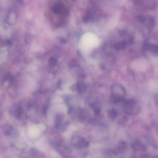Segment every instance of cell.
<instances>
[{
  "mask_svg": "<svg viewBox=\"0 0 158 158\" xmlns=\"http://www.w3.org/2000/svg\"><path fill=\"white\" fill-rule=\"evenodd\" d=\"M110 101L112 103L122 102L126 96V90L122 85L118 83L113 84L111 86Z\"/></svg>",
  "mask_w": 158,
  "mask_h": 158,
  "instance_id": "cell-1",
  "label": "cell"
},
{
  "mask_svg": "<svg viewBox=\"0 0 158 158\" xmlns=\"http://www.w3.org/2000/svg\"><path fill=\"white\" fill-rule=\"evenodd\" d=\"M140 104L135 100H128L124 101L123 110L126 114L129 115H136L141 111Z\"/></svg>",
  "mask_w": 158,
  "mask_h": 158,
  "instance_id": "cell-2",
  "label": "cell"
},
{
  "mask_svg": "<svg viewBox=\"0 0 158 158\" xmlns=\"http://www.w3.org/2000/svg\"><path fill=\"white\" fill-rule=\"evenodd\" d=\"M81 43L86 46H95L98 43V40L97 36L94 33H85L82 37Z\"/></svg>",
  "mask_w": 158,
  "mask_h": 158,
  "instance_id": "cell-3",
  "label": "cell"
},
{
  "mask_svg": "<svg viewBox=\"0 0 158 158\" xmlns=\"http://www.w3.org/2000/svg\"><path fill=\"white\" fill-rule=\"evenodd\" d=\"M72 145L78 149L87 147L89 146V143L84 137L79 135H75L72 137L71 140Z\"/></svg>",
  "mask_w": 158,
  "mask_h": 158,
  "instance_id": "cell-4",
  "label": "cell"
},
{
  "mask_svg": "<svg viewBox=\"0 0 158 158\" xmlns=\"http://www.w3.org/2000/svg\"><path fill=\"white\" fill-rule=\"evenodd\" d=\"M11 114L16 119H20L23 113V109L19 105H15L11 110Z\"/></svg>",
  "mask_w": 158,
  "mask_h": 158,
  "instance_id": "cell-5",
  "label": "cell"
},
{
  "mask_svg": "<svg viewBox=\"0 0 158 158\" xmlns=\"http://www.w3.org/2000/svg\"><path fill=\"white\" fill-rule=\"evenodd\" d=\"M14 77L11 74H8L3 80V84L6 87H10L14 83Z\"/></svg>",
  "mask_w": 158,
  "mask_h": 158,
  "instance_id": "cell-6",
  "label": "cell"
},
{
  "mask_svg": "<svg viewBox=\"0 0 158 158\" xmlns=\"http://www.w3.org/2000/svg\"><path fill=\"white\" fill-rule=\"evenodd\" d=\"M78 92L80 93H82L86 90V85L84 82H79L77 85Z\"/></svg>",
  "mask_w": 158,
  "mask_h": 158,
  "instance_id": "cell-7",
  "label": "cell"
},
{
  "mask_svg": "<svg viewBox=\"0 0 158 158\" xmlns=\"http://www.w3.org/2000/svg\"><path fill=\"white\" fill-rule=\"evenodd\" d=\"M117 117V112L115 109L110 110L108 112V117L110 120H114Z\"/></svg>",
  "mask_w": 158,
  "mask_h": 158,
  "instance_id": "cell-8",
  "label": "cell"
},
{
  "mask_svg": "<svg viewBox=\"0 0 158 158\" xmlns=\"http://www.w3.org/2000/svg\"><path fill=\"white\" fill-rule=\"evenodd\" d=\"M94 111L96 114H98L100 113V109L98 107H95Z\"/></svg>",
  "mask_w": 158,
  "mask_h": 158,
  "instance_id": "cell-9",
  "label": "cell"
},
{
  "mask_svg": "<svg viewBox=\"0 0 158 158\" xmlns=\"http://www.w3.org/2000/svg\"><path fill=\"white\" fill-rule=\"evenodd\" d=\"M2 111H1V109H0V118L1 117H2Z\"/></svg>",
  "mask_w": 158,
  "mask_h": 158,
  "instance_id": "cell-10",
  "label": "cell"
}]
</instances>
